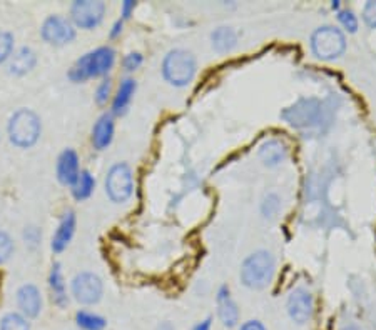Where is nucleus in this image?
Returning a JSON list of instances; mask_svg holds the SVG:
<instances>
[{"label": "nucleus", "instance_id": "1", "mask_svg": "<svg viewBox=\"0 0 376 330\" xmlns=\"http://www.w3.org/2000/svg\"><path fill=\"white\" fill-rule=\"evenodd\" d=\"M276 272L275 256L270 251H256L244 258L239 271L241 284L251 290L266 289Z\"/></svg>", "mask_w": 376, "mask_h": 330}, {"label": "nucleus", "instance_id": "2", "mask_svg": "<svg viewBox=\"0 0 376 330\" xmlns=\"http://www.w3.org/2000/svg\"><path fill=\"white\" fill-rule=\"evenodd\" d=\"M309 47L318 60L331 62L346 52V35L335 25H321L311 34Z\"/></svg>", "mask_w": 376, "mask_h": 330}, {"label": "nucleus", "instance_id": "3", "mask_svg": "<svg viewBox=\"0 0 376 330\" xmlns=\"http://www.w3.org/2000/svg\"><path fill=\"white\" fill-rule=\"evenodd\" d=\"M197 72L196 57L189 50L174 49L162 60V75L174 87H186Z\"/></svg>", "mask_w": 376, "mask_h": 330}, {"label": "nucleus", "instance_id": "4", "mask_svg": "<svg viewBox=\"0 0 376 330\" xmlns=\"http://www.w3.org/2000/svg\"><path fill=\"white\" fill-rule=\"evenodd\" d=\"M116 52L111 47H99L94 52L84 55L77 60L72 70L69 72L70 80L74 82H84L92 77H102L114 67Z\"/></svg>", "mask_w": 376, "mask_h": 330}, {"label": "nucleus", "instance_id": "5", "mask_svg": "<svg viewBox=\"0 0 376 330\" xmlns=\"http://www.w3.org/2000/svg\"><path fill=\"white\" fill-rule=\"evenodd\" d=\"M40 135V120L34 112L22 108L9 122V137L17 147H32Z\"/></svg>", "mask_w": 376, "mask_h": 330}, {"label": "nucleus", "instance_id": "6", "mask_svg": "<svg viewBox=\"0 0 376 330\" xmlns=\"http://www.w3.org/2000/svg\"><path fill=\"white\" fill-rule=\"evenodd\" d=\"M321 114V102L318 98H299L291 107H286L281 112V117L294 129H308L318 124Z\"/></svg>", "mask_w": 376, "mask_h": 330}, {"label": "nucleus", "instance_id": "7", "mask_svg": "<svg viewBox=\"0 0 376 330\" xmlns=\"http://www.w3.org/2000/svg\"><path fill=\"white\" fill-rule=\"evenodd\" d=\"M134 178L128 164L112 165L106 177V192L112 202H126L133 195Z\"/></svg>", "mask_w": 376, "mask_h": 330}, {"label": "nucleus", "instance_id": "8", "mask_svg": "<svg viewBox=\"0 0 376 330\" xmlns=\"http://www.w3.org/2000/svg\"><path fill=\"white\" fill-rule=\"evenodd\" d=\"M72 21L81 29L91 30L104 21L106 16V4L99 0H77L70 7Z\"/></svg>", "mask_w": 376, "mask_h": 330}, {"label": "nucleus", "instance_id": "9", "mask_svg": "<svg viewBox=\"0 0 376 330\" xmlns=\"http://www.w3.org/2000/svg\"><path fill=\"white\" fill-rule=\"evenodd\" d=\"M286 310H288L289 319L294 324H308L314 314L313 294L308 289H304V287H296V289L289 292L288 302H286Z\"/></svg>", "mask_w": 376, "mask_h": 330}, {"label": "nucleus", "instance_id": "10", "mask_svg": "<svg viewBox=\"0 0 376 330\" xmlns=\"http://www.w3.org/2000/svg\"><path fill=\"white\" fill-rule=\"evenodd\" d=\"M102 292H104V285H102L101 277L92 272L79 273L72 280V294L75 300L84 305L97 304L102 299Z\"/></svg>", "mask_w": 376, "mask_h": 330}, {"label": "nucleus", "instance_id": "11", "mask_svg": "<svg viewBox=\"0 0 376 330\" xmlns=\"http://www.w3.org/2000/svg\"><path fill=\"white\" fill-rule=\"evenodd\" d=\"M42 39L50 45H64L75 39V29L67 18L60 16L49 17L42 25Z\"/></svg>", "mask_w": 376, "mask_h": 330}, {"label": "nucleus", "instance_id": "12", "mask_svg": "<svg viewBox=\"0 0 376 330\" xmlns=\"http://www.w3.org/2000/svg\"><path fill=\"white\" fill-rule=\"evenodd\" d=\"M218 304V317L226 329H234L239 324V309L231 295V289L228 285H221L216 295Z\"/></svg>", "mask_w": 376, "mask_h": 330}, {"label": "nucleus", "instance_id": "13", "mask_svg": "<svg viewBox=\"0 0 376 330\" xmlns=\"http://www.w3.org/2000/svg\"><path fill=\"white\" fill-rule=\"evenodd\" d=\"M288 145L280 139H267L266 142L260 145V150H258V157L266 167H278L288 159Z\"/></svg>", "mask_w": 376, "mask_h": 330}, {"label": "nucleus", "instance_id": "14", "mask_svg": "<svg viewBox=\"0 0 376 330\" xmlns=\"http://www.w3.org/2000/svg\"><path fill=\"white\" fill-rule=\"evenodd\" d=\"M17 304L23 317L27 319L37 317L42 309V297L39 289L32 284L22 285L17 292Z\"/></svg>", "mask_w": 376, "mask_h": 330}, {"label": "nucleus", "instance_id": "15", "mask_svg": "<svg viewBox=\"0 0 376 330\" xmlns=\"http://www.w3.org/2000/svg\"><path fill=\"white\" fill-rule=\"evenodd\" d=\"M79 173V157L75 154V150L67 149L60 154L59 162H57V177L64 186H74L77 181Z\"/></svg>", "mask_w": 376, "mask_h": 330}, {"label": "nucleus", "instance_id": "16", "mask_svg": "<svg viewBox=\"0 0 376 330\" xmlns=\"http://www.w3.org/2000/svg\"><path fill=\"white\" fill-rule=\"evenodd\" d=\"M114 139V119L111 114L99 117L92 130V144L97 150H104L111 145Z\"/></svg>", "mask_w": 376, "mask_h": 330}, {"label": "nucleus", "instance_id": "17", "mask_svg": "<svg viewBox=\"0 0 376 330\" xmlns=\"http://www.w3.org/2000/svg\"><path fill=\"white\" fill-rule=\"evenodd\" d=\"M211 45L218 54H228L238 45V34L233 27L221 25L211 32Z\"/></svg>", "mask_w": 376, "mask_h": 330}, {"label": "nucleus", "instance_id": "18", "mask_svg": "<svg viewBox=\"0 0 376 330\" xmlns=\"http://www.w3.org/2000/svg\"><path fill=\"white\" fill-rule=\"evenodd\" d=\"M75 232V215L74 212H67L64 214L62 220H60L59 229L55 230L54 239H52V251L54 252H62L67 247L70 239Z\"/></svg>", "mask_w": 376, "mask_h": 330}, {"label": "nucleus", "instance_id": "19", "mask_svg": "<svg viewBox=\"0 0 376 330\" xmlns=\"http://www.w3.org/2000/svg\"><path fill=\"white\" fill-rule=\"evenodd\" d=\"M136 92V80L133 79H124L121 82L119 89H117V93L114 96V101H112V114L122 115L126 110H128L131 101H133Z\"/></svg>", "mask_w": 376, "mask_h": 330}, {"label": "nucleus", "instance_id": "20", "mask_svg": "<svg viewBox=\"0 0 376 330\" xmlns=\"http://www.w3.org/2000/svg\"><path fill=\"white\" fill-rule=\"evenodd\" d=\"M35 62H37V57H35L34 50L29 49V47H22V49H18L16 54L12 55L9 69H11L12 74L23 75V74L31 72V70L35 67Z\"/></svg>", "mask_w": 376, "mask_h": 330}, {"label": "nucleus", "instance_id": "21", "mask_svg": "<svg viewBox=\"0 0 376 330\" xmlns=\"http://www.w3.org/2000/svg\"><path fill=\"white\" fill-rule=\"evenodd\" d=\"M94 187H96V181H94V177L89 173L87 171H82L79 173L77 181L72 186V194L77 200H84L87 199V197H91V194L94 192Z\"/></svg>", "mask_w": 376, "mask_h": 330}, {"label": "nucleus", "instance_id": "22", "mask_svg": "<svg viewBox=\"0 0 376 330\" xmlns=\"http://www.w3.org/2000/svg\"><path fill=\"white\" fill-rule=\"evenodd\" d=\"M50 289L54 292V302L60 307H64L67 304V295H65V285L62 280V272H60V266L55 263L50 272Z\"/></svg>", "mask_w": 376, "mask_h": 330}, {"label": "nucleus", "instance_id": "23", "mask_svg": "<svg viewBox=\"0 0 376 330\" xmlns=\"http://www.w3.org/2000/svg\"><path fill=\"white\" fill-rule=\"evenodd\" d=\"M75 322L82 330H104L107 325L104 317L87 312V310H81V312L75 314Z\"/></svg>", "mask_w": 376, "mask_h": 330}, {"label": "nucleus", "instance_id": "24", "mask_svg": "<svg viewBox=\"0 0 376 330\" xmlns=\"http://www.w3.org/2000/svg\"><path fill=\"white\" fill-rule=\"evenodd\" d=\"M338 13V22H340V25L345 29L346 32H350V34H356L358 32V17H356V13L353 11H350V8H341Z\"/></svg>", "mask_w": 376, "mask_h": 330}, {"label": "nucleus", "instance_id": "25", "mask_svg": "<svg viewBox=\"0 0 376 330\" xmlns=\"http://www.w3.org/2000/svg\"><path fill=\"white\" fill-rule=\"evenodd\" d=\"M0 330H31V325L21 314H7L0 322Z\"/></svg>", "mask_w": 376, "mask_h": 330}, {"label": "nucleus", "instance_id": "26", "mask_svg": "<svg viewBox=\"0 0 376 330\" xmlns=\"http://www.w3.org/2000/svg\"><path fill=\"white\" fill-rule=\"evenodd\" d=\"M280 207H281L280 197L276 194H267L261 204V212H262V215L267 219V217H275L276 214H278Z\"/></svg>", "mask_w": 376, "mask_h": 330}, {"label": "nucleus", "instance_id": "27", "mask_svg": "<svg viewBox=\"0 0 376 330\" xmlns=\"http://www.w3.org/2000/svg\"><path fill=\"white\" fill-rule=\"evenodd\" d=\"M13 49V37L9 32H0V64L11 57Z\"/></svg>", "mask_w": 376, "mask_h": 330}, {"label": "nucleus", "instance_id": "28", "mask_svg": "<svg viewBox=\"0 0 376 330\" xmlns=\"http://www.w3.org/2000/svg\"><path fill=\"white\" fill-rule=\"evenodd\" d=\"M12 252H13L12 239L9 237V234L0 230V263L9 261V257L12 256Z\"/></svg>", "mask_w": 376, "mask_h": 330}, {"label": "nucleus", "instance_id": "29", "mask_svg": "<svg viewBox=\"0 0 376 330\" xmlns=\"http://www.w3.org/2000/svg\"><path fill=\"white\" fill-rule=\"evenodd\" d=\"M109 97H111V80L106 79V80H102L101 86L97 87L96 102L99 103V106H104V103H107V101H109Z\"/></svg>", "mask_w": 376, "mask_h": 330}, {"label": "nucleus", "instance_id": "30", "mask_svg": "<svg viewBox=\"0 0 376 330\" xmlns=\"http://www.w3.org/2000/svg\"><path fill=\"white\" fill-rule=\"evenodd\" d=\"M363 21L370 29H376V2H366L363 7Z\"/></svg>", "mask_w": 376, "mask_h": 330}, {"label": "nucleus", "instance_id": "31", "mask_svg": "<svg viewBox=\"0 0 376 330\" xmlns=\"http://www.w3.org/2000/svg\"><path fill=\"white\" fill-rule=\"evenodd\" d=\"M122 64H124V69L128 70V72H133V70L139 69L140 64H143V55H140L139 52H133V54L126 55Z\"/></svg>", "mask_w": 376, "mask_h": 330}, {"label": "nucleus", "instance_id": "32", "mask_svg": "<svg viewBox=\"0 0 376 330\" xmlns=\"http://www.w3.org/2000/svg\"><path fill=\"white\" fill-rule=\"evenodd\" d=\"M239 330H267L265 327V324L260 322V320H246V322L241 324Z\"/></svg>", "mask_w": 376, "mask_h": 330}, {"label": "nucleus", "instance_id": "33", "mask_svg": "<svg viewBox=\"0 0 376 330\" xmlns=\"http://www.w3.org/2000/svg\"><path fill=\"white\" fill-rule=\"evenodd\" d=\"M136 6H138V4L133 2V0H128V2L122 4V18H124V21H126V18H129L131 16H133Z\"/></svg>", "mask_w": 376, "mask_h": 330}, {"label": "nucleus", "instance_id": "34", "mask_svg": "<svg viewBox=\"0 0 376 330\" xmlns=\"http://www.w3.org/2000/svg\"><path fill=\"white\" fill-rule=\"evenodd\" d=\"M211 325H213V317H206L201 322H197L192 330H211Z\"/></svg>", "mask_w": 376, "mask_h": 330}, {"label": "nucleus", "instance_id": "35", "mask_svg": "<svg viewBox=\"0 0 376 330\" xmlns=\"http://www.w3.org/2000/svg\"><path fill=\"white\" fill-rule=\"evenodd\" d=\"M122 32V21H117L114 23V27H112V30H111V37L112 39H114V37H117Z\"/></svg>", "mask_w": 376, "mask_h": 330}, {"label": "nucleus", "instance_id": "36", "mask_svg": "<svg viewBox=\"0 0 376 330\" xmlns=\"http://www.w3.org/2000/svg\"><path fill=\"white\" fill-rule=\"evenodd\" d=\"M340 330H365L361 325L355 324V322H350V324H345L343 327H340Z\"/></svg>", "mask_w": 376, "mask_h": 330}, {"label": "nucleus", "instance_id": "37", "mask_svg": "<svg viewBox=\"0 0 376 330\" xmlns=\"http://www.w3.org/2000/svg\"><path fill=\"white\" fill-rule=\"evenodd\" d=\"M331 8H333V11L340 12L341 11V2H340V0H335V2H331Z\"/></svg>", "mask_w": 376, "mask_h": 330}, {"label": "nucleus", "instance_id": "38", "mask_svg": "<svg viewBox=\"0 0 376 330\" xmlns=\"http://www.w3.org/2000/svg\"><path fill=\"white\" fill-rule=\"evenodd\" d=\"M159 330H174V327L169 322H164L161 327H159Z\"/></svg>", "mask_w": 376, "mask_h": 330}]
</instances>
